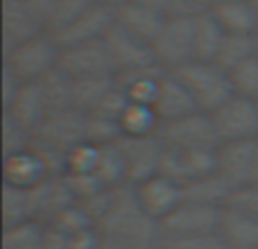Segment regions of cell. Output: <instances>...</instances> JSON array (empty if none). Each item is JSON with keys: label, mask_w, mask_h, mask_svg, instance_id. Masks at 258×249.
I'll use <instances>...</instances> for the list:
<instances>
[{"label": "cell", "mask_w": 258, "mask_h": 249, "mask_svg": "<svg viewBox=\"0 0 258 249\" xmlns=\"http://www.w3.org/2000/svg\"><path fill=\"white\" fill-rule=\"evenodd\" d=\"M98 229L102 236L118 238L134 249H152L161 242V224L143 211L132 186L113 191L107 211L98 220Z\"/></svg>", "instance_id": "obj_1"}, {"label": "cell", "mask_w": 258, "mask_h": 249, "mask_svg": "<svg viewBox=\"0 0 258 249\" xmlns=\"http://www.w3.org/2000/svg\"><path fill=\"white\" fill-rule=\"evenodd\" d=\"M170 73H174L181 80V84L186 86L188 93L195 100L197 109L204 113L215 111L220 104L227 102L233 95L231 75L215 61H197V59H192V61L183 64L181 68Z\"/></svg>", "instance_id": "obj_2"}, {"label": "cell", "mask_w": 258, "mask_h": 249, "mask_svg": "<svg viewBox=\"0 0 258 249\" xmlns=\"http://www.w3.org/2000/svg\"><path fill=\"white\" fill-rule=\"evenodd\" d=\"M59 43L50 32H41L34 39L16 45L12 50H5V71H9L23 84L43 80L48 73L59 66Z\"/></svg>", "instance_id": "obj_3"}, {"label": "cell", "mask_w": 258, "mask_h": 249, "mask_svg": "<svg viewBox=\"0 0 258 249\" xmlns=\"http://www.w3.org/2000/svg\"><path fill=\"white\" fill-rule=\"evenodd\" d=\"M156 66L177 71L195 59V18L168 16L152 43Z\"/></svg>", "instance_id": "obj_4"}, {"label": "cell", "mask_w": 258, "mask_h": 249, "mask_svg": "<svg viewBox=\"0 0 258 249\" xmlns=\"http://www.w3.org/2000/svg\"><path fill=\"white\" fill-rule=\"evenodd\" d=\"M159 138L168 150L177 152H192V150H213L220 147L218 132L213 127L209 113L195 111L190 116L177 118V120L163 122L159 129Z\"/></svg>", "instance_id": "obj_5"}, {"label": "cell", "mask_w": 258, "mask_h": 249, "mask_svg": "<svg viewBox=\"0 0 258 249\" xmlns=\"http://www.w3.org/2000/svg\"><path fill=\"white\" fill-rule=\"evenodd\" d=\"M220 143H236L258 136V100L233 93L209 113Z\"/></svg>", "instance_id": "obj_6"}, {"label": "cell", "mask_w": 258, "mask_h": 249, "mask_svg": "<svg viewBox=\"0 0 258 249\" xmlns=\"http://www.w3.org/2000/svg\"><path fill=\"white\" fill-rule=\"evenodd\" d=\"M220 215H222L220 206L183 200V204L161 222V240H179V238L218 233Z\"/></svg>", "instance_id": "obj_7"}, {"label": "cell", "mask_w": 258, "mask_h": 249, "mask_svg": "<svg viewBox=\"0 0 258 249\" xmlns=\"http://www.w3.org/2000/svg\"><path fill=\"white\" fill-rule=\"evenodd\" d=\"M59 68L73 82L95 80V77H116V71H113V64H111V57H109L104 39L61 48V52H59Z\"/></svg>", "instance_id": "obj_8"}, {"label": "cell", "mask_w": 258, "mask_h": 249, "mask_svg": "<svg viewBox=\"0 0 258 249\" xmlns=\"http://www.w3.org/2000/svg\"><path fill=\"white\" fill-rule=\"evenodd\" d=\"M134 195L147 215L156 222H163L172 211H177L186 200V186L165 174H152L134 183Z\"/></svg>", "instance_id": "obj_9"}, {"label": "cell", "mask_w": 258, "mask_h": 249, "mask_svg": "<svg viewBox=\"0 0 258 249\" xmlns=\"http://www.w3.org/2000/svg\"><path fill=\"white\" fill-rule=\"evenodd\" d=\"M220 172L236 191L258 186V136L220 145Z\"/></svg>", "instance_id": "obj_10"}, {"label": "cell", "mask_w": 258, "mask_h": 249, "mask_svg": "<svg viewBox=\"0 0 258 249\" xmlns=\"http://www.w3.org/2000/svg\"><path fill=\"white\" fill-rule=\"evenodd\" d=\"M54 168L45 161V156L34 145L18 154L3 156V183L21 191H32V188L45 183L50 177H54Z\"/></svg>", "instance_id": "obj_11"}, {"label": "cell", "mask_w": 258, "mask_h": 249, "mask_svg": "<svg viewBox=\"0 0 258 249\" xmlns=\"http://www.w3.org/2000/svg\"><path fill=\"white\" fill-rule=\"evenodd\" d=\"M118 147H120L122 156H125L127 172H129V186L152 177V174H159L163 152H165V145L159 138V134L156 136H145V138L122 136L118 141Z\"/></svg>", "instance_id": "obj_12"}, {"label": "cell", "mask_w": 258, "mask_h": 249, "mask_svg": "<svg viewBox=\"0 0 258 249\" xmlns=\"http://www.w3.org/2000/svg\"><path fill=\"white\" fill-rule=\"evenodd\" d=\"M104 43H107V50H109V57H111L116 75H122V73H129V71H138V68L156 66L152 45L136 39V36H132L129 32L120 30L116 23H113V27L109 30V34L104 36Z\"/></svg>", "instance_id": "obj_13"}, {"label": "cell", "mask_w": 258, "mask_h": 249, "mask_svg": "<svg viewBox=\"0 0 258 249\" xmlns=\"http://www.w3.org/2000/svg\"><path fill=\"white\" fill-rule=\"evenodd\" d=\"M111 9L100 7V5H91L73 25H68L63 32L54 36L59 48H68V45H80V43H91V41H102L113 27L116 18H113Z\"/></svg>", "instance_id": "obj_14"}, {"label": "cell", "mask_w": 258, "mask_h": 249, "mask_svg": "<svg viewBox=\"0 0 258 249\" xmlns=\"http://www.w3.org/2000/svg\"><path fill=\"white\" fill-rule=\"evenodd\" d=\"M45 32L43 23L32 14L25 0H3V41L5 50H12Z\"/></svg>", "instance_id": "obj_15"}, {"label": "cell", "mask_w": 258, "mask_h": 249, "mask_svg": "<svg viewBox=\"0 0 258 249\" xmlns=\"http://www.w3.org/2000/svg\"><path fill=\"white\" fill-rule=\"evenodd\" d=\"M218 233L229 249H258V218L236 204L222 209Z\"/></svg>", "instance_id": "obj_16"}, {"label": "cell", "mask_w": 258, "mask_h": 249, "mask_svg": "<svg viewBox=\"0 0 258 249\" xmlns=\"http://www.w3.org/2000/svg\"><path fill=\"white\" fill-rule=\"evenodd\" d=\"M5 116L14 118L18 125H23L25 129H30L32 134H36V129L43 125V120L50 116L48 104H45L43 91H41L39 82L32 84H23L21 91L12 98V102L5 104Z\"/></svg>", "instance_id": "obj_17"}, {"label": "cell", "mask_w": 258, "mask_h": 249, "mask_svg": "<svg viewBox=\"0 0 258 249\" xmlns=\"http://www.w3.org/2000/svg\"><path fill=\"white\" fill-rule=\"evenodd\" d=\"M152 107L159 113L161 122H170V120H177V118L190 116V113L200 111L195 100H192V95L188 93V89L181 84V80L170 71L163 73L159 93H156V100Z\"/></svg>", "instance_id": "obj_18"}, {"label": "cell", "mask_w": 258, "mask_h": 249, "mask_svg": "<svg viewBox=\"0 0 258 249\" xmlns=\"http://www.w3.org/2000/svg\"><path fill=\"white\" fill-rule=\"evenodd\" d=\"M113 18H116V25L120 27V30H125L132 36H136V39L152 45L168 16L156 12V9H150V7H145V5H138V3H134V0H129L127 5L116 9Z\"/></svg>", "instance_id": "obj_19"}, {"label": "cell", "mask_w": 258, "mask_h": 249, "mask_svg": "<svg viewBox=\"0 0 258 249\" xmlns=\"http://www.w3.org/2000/svg\"><path fill=\"white\" fill-rule=\"evenodd\" d=\"M211 16L218 21L224 34H256L258 14L251 0H213Z\"/></svg>", "instance_id": "obj_20"}, {"label": "cell", "mask_w": 258, "mask_h": 249, "mask_svg": "<svg viewBox=\"0 0 258 249\" xmlns=\"http://www.w3.org/2000/svg\"><path fill=\"white\" fill-rule=\"evenodd\" d=\"M163 68L161 66H147L138 71H129L122 75H116L118 86L127 95L129 102L134 104H154L156 93H159L161 80H163Z\"/></svg>", "instance_id": "obj_21"}, {"label": "cell", "mask_w": 258, "mask_h": 249, "mask_svg": "<svg viewBox=\"0 0 258 249\" xmlns=\"http://www.w3.org/2000/svg\"><path fill=\"white\" fill-rule=\"evenodd\" d=\"M233 195H236V188L229 183V179L222 172L195 179V181H190L186 186V200L209 204V206H220V209L231 204Z\"/></svg>", "instance_id": "obj_22"}, {"label": "cell", "mask_w": 258, "mask_h": 249, "mask_svg": "<svg viewBox=\"0 0 258 249\" xmlns=\"http://www.w3.org/2000/svg\"><path fill=\"white\" fill-rule=\"evenodd\" d=\"M120 132L122 136L129 138H145V136H156L161 129V118L150 104H134L129 102L127 109L120 116Z\"/></svg>", "instance_id": "obj_23"}, {"label": "cell", "mask_w": 258, "mask_h": 249, "mask_svg": "<svg viewBox=\"0 0 258 249\" xmlns=\"http://www.w3.org/2000/svg\"><path fill=\"white\" fill-rule=\"evenodd\" d=\"M116 86V77H95V80L73 82V104L82 113H93Z\"/></svg>", "instance_id": "obj_24"}, {"label": "cell", "mask_w": 258, "mask_h": 249, "mask_svg": "<svg viewBox=\"0 0 258 249\" xmlns=\"http://www.w3.org/2000/svg\"><path fill=\"white\" fill-rule=\"evenodd\" d=\"M39 84L43 91L45 104H48V113L75 109V104H73V80L59 66L52 73H48L43 80H39Z\"/></svg>", "instance_id": "obj_25"}, {"label": "cell", "mask_w": 258, "mask_h": 249, "mask_svg": "<svg viewBox=\"0 0 258 249\" xmlns=\"http://www.w3.org/2000/svg\"><path fill=\"white\" fill-rule=\"evenodd\" d=\"M95 177L109 191H118L122 186H129L127 163H125V156H122L120 147H118V141L111 143V145H102V159H100Z\"/></svg>", "instance_id": "obj_26"}, {"label": "cell", "mask_w": 258, "mask_h": 249, "mask_svg": "<svg viewBox=\"0 0 258 249\" xmlns=\"http://www.w3.org/2000/svg\"><path fill=\"white\" fill-rule=\"evenodd\" d=\"M224 30L218 25L211 12L195 18V59L197 61H215L222 45Z\"/></svg>", "instance_id": "obj_27"}, {"label": "cell", "mask_w": 258, "mask_h": 249, "mask_svg": "<svg viewBox=\"0 0 258 249\" xmlns=\"http://www.w3.org/2000/svg\"><path fill=\"white\" fill-rule=\"evenodd\" d=\"M256 34H224L215 64L222 66L227 73H231L236 66H240L242 61L256 57Z\"/></svg>", "instance_id": "obj_28"}, {"label": "cell", "mask_w": 258, "mask_h": 249, "mask_svg": "<svg viewBox=\"0 0 258 249\" xmlns=\"http://www.w3.org/2000/svg\"><path fill=\"white\" fill-rule=\"evenodd\" d=\"M100 159H102V145L84 141L66 154L63 174H68V177H95Z\"/></svg>", "instance_id": "obj_29"}, {"label": "cell", "mask_w": 258, "mask_h": 249, "mask_svg": "<svg viewBox=\"0 0 258 249\" xmlns=\"http://www.w3.org/2000/svg\"><path fill=\"white\" fill-rule=\"evenodd\" d=\"M48 233V224L41 220H30L14 227H5L3 249H41Z\"/></svg>", "instance_id": "obj_30"}, {"label": "cell", "mask_w": 258, "mask_h": 249, "mask_svg": "<svg viewBox=\"0 0 258 249\" xmlns=\"http://www.w3.org/2000/svg\"><path fill=\"white\" fill-rule=\"evenodd\" d=\"M30 220H36L30 191H21V188L3 183V224L14 227V224L30 222Z\"/></svg>", "instance_id": "obj_31"}, {"label": "cell", "mask_w": 258, "mask_h": 249, "mask_svg": "<svg viewBox=\"0 0 258 249\" xmlns=\"http://www.w3.org/2000/svg\"><path fill=\"white\" fill-rule=\"evenodd\" d=\"M45 224H48L52 231H59V233H63V236H73V233H80V231H84V229L98 227L95 220L91 218L89 211L82 204L66 206V209L59 211L54 218H50Z\"/></svg>", "instance_id": "obj_32"}, {"label": "cell", "mask_w": 258, "mask_h": 249, "mask_svg": "<svg viewBox=\"0 0 258 249\" xmlns=\"http://www.w3.org/2000/svg\"><path fill=\"white\" fill-rule=\"evenodd\" d=\"M91 5H93V0H54L45 30L52 36H57L59 32H63L68 25H73Z\"/></svg>", "instance_id": "obj_33"}, {"label": "cell", "mask_w": 258, "mask_h": 249, "mask_svg": "<svg viewBox=\"0 0 258 249\" xmlns=\"http://www.w3.org/2000/svg\"><path fill=\"white\" fill-rule=\"evenodd\" d=\"M120 122L113 118L100 116V113H86V141L95 145H111L120 141Z\"/></svg>", "instance_id": "obj_34"}, {"label": "cell", "mask_w": 258, "mask_h": 249, "mask_svg": "<svg viewBox=\"0 0 258 249\" xmlns=\"http://www.w3.org/2000/svg\"><path fill=\"white\" fill-rule=\"evenodd\" d=\"M32 143H34V134L3 113V154L9 156L25 152L32 147Z\"/></svg>", "instance_id": "obj_35"}, {"label": "cell", "mask_w": 258, "mask_h": 249, "mask_svg": "<svg viewBox=\"0 0 258 249\" xmlns=\"http://www.w3.org/2000/svg\"><path fill=\"white\" fill-rule=\"evenodd\" d=\"M229 75H231L233 93L258 100V54L236 66Z\"/></svg>", "instance_id": "obj_36"}, {"label": "cell", "mask_w": 258, "mask_h": 249, "mask_svg": "<svg viewBox=\"0 0 258 249\" xmlns=\"http://www.w3.org/2000/svg\"><path fill=\"white\" fill-rule=\"evenodd\" d=\"M211 7H213V0H168V16L197 18L211 12Z\"/></svg>", "instance_id": "obj_37"}, {"label": "cell", "mask_w": 258, "mask_h": 249, "mask_svg": "<svg viewBox=\"0 0 258 249\" xmlns=\"http://www.w3.org/2000/svg\"><path fill=\"white\" fill-rule=\"evenodd\" d=\"M172 249H229L227 242L220 238V233H206L195 238H179V240H163Z\"/></svg>", "instance_id": "obj_38"}, {"label": "cell", "mask_w": 258, "mask_h": 249, "mask_svg": "<svg viewBox=\"0 0 258 249\" xmlns=\"http://www.w3.org/2000/svg\"><path fill=\"white\" fill-rule=\"evenodd\" d=\"M68 249H98L100 245V229L91 227L84 229L80 233H73V236H66Z\"/></svg>", "instance_id": "obj_39"}, {"label": "cell", "mask_w": 258, "mask_h": 249, "mask_svg": "<svg viewBox=\"0 0 258 249\" xmlns=\"http://www.w3.org/2000/svg\"><path fill=\"white\" fill-rule=\"evenodd\" d=\"M231 204H236V206H240V209L249 211L251 215H256V218H258V186L236 191V195H233Z\"/></svg>", "instance_id": "obj_40"}, {"label": "cell", "mask_w": 258, "mask_h": 249, "mask_svg": "<svg viewBox=\"0 0 258 249\" xmlns=\"http://www.w3.org/2000/svg\"><path fill=\"white\" fill-rule=\"evenodd\" d=\"M21 86H23V82L18 80V77H14L9 71H5L3 68V107L7 102H12V98L21 91Z\"/></svg>", "instance_id": "obj_41"}, {"label": "cell", "mask_w": 258, "mask_h": 249, "mask_svg": "<svg viewBox=\"0 0 258 249\" xmlns=\"http://www.w3.org/2000/svg\"><path fill=\"white\" fill-rule=\"evenodd\" d=\"M41 249H68L66 236L59 231H52V229L48 227V233H45V240H43V247Z\"/></svg>", "instance_id": "obj_42"}, {"label": "cell", "mask_w": 258, "mask_h": 249, "mask_svg": "<svg viewBox=\"0 0 258 249\" xmlns=\"http://www.w3.org/2000/svg\"><path fill=\"white\" fill-rule=\"evenodd\" d=\"M98 249H134L132 245H127V242L118 240V238H111V236H102L100 233V245Z\"/></svg>", "instance_id": "obj_43"}, {"label": "cell", "mask_w": 258, "mask_h": 249, "mask_svg": "<svg viewBox=\"0 0 258 249\" xmlns=\"http://www.w3.org/2000/svg\"><path fill=\"white\" fill-rule=\"evenodd\" d=\"M134 3L145 5V7L156 9V12H161V14H165V16H168V0H134Z\"/></svg>", "instance_id": "obj_44"}, {"label": "cell", "mask_w": 258, "mask_h": 249, "mask_svg": "<svg viewBox=\"0 0 258 249\" xmlns=\"http://www.w3.org/2000/svg\"><path fill=\"white\" fill-rule=\"evenodd\" d=\"M95 5H100V7H107L111 9V12H116V9H120L122 5H127L129 0H93Z\"/></svg>", "instance_id": "obj_45"}, {"label": "cell", "mask_w": 258, "mask_h": 249, "mask_svg": "<svg viewBox=\"0 0 258 249\" xmlns=\"http://www.w3.org/2000/svg\"><path fill=\"white\" fill-rule=\"evenodd\" d=\"M152 249H172V247H170V245H165V242H163V240H161V242H159V245H154V247H152Z\"/></svg>", "instance_id": "obj_46"}, {"label": "cell", "mask_w": 258, "mask_h": 249, "mask_svg": "<svg viewBox=\"0 0 258 249\" xmlns=\"http://www.w3.org/2000/svg\"><path fill=\"white\" fill-rule=\"evenodd\" d=\"M251 5H254V9H256V14H258V0H251Z\"/></svg>", "instance_id": "obj_47"}, {"label": "cell", "mask_w": 258, "mask_h": 249, "mask_svg": "<svg viewBox=\"0 0 258 249\" xmlns=\"http://www.w3.org/2000/svg\"><path fill=\"white\" fill-rule=\"evenodd\" d=\"M256 48H258V32H256Z\"/></svg>", "instance_id": "obj_48"}]
</instances>
